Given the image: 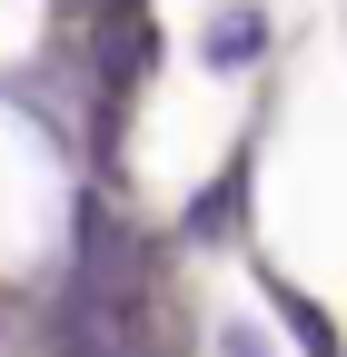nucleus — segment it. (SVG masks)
Instances as JSON below:
<instances>
[{
  "mask_svg": "<svg viewBox=\"0 0 347 357\" xmlns=\"http://www.w3.org/2000/svg\"><path fill=\"white\" fill-rule=\"evenodd\" d=\"M268 50V20L258 10H219V30H208V70H238V60H258Z\"/></svg>",
  "mask_w": 347,
  "mask_h": 357,
  "instance_id": "1",
  "label": "nucleus"
},
{
  "mask_svg": "<svg viewBox=\"0 0 347 357\" xmlns=\"http://www.w3.org/2000/svg\"><path fill=\"white\" fill-rule=\"evenodd\" d=\"M229 357H268V347H258V328H229Z\"/></svg>",
  "mask_w": 347,
  "mask_h": 357,
  "instance_id": "2",
  "label": "nucleus"
}]
</instances>
